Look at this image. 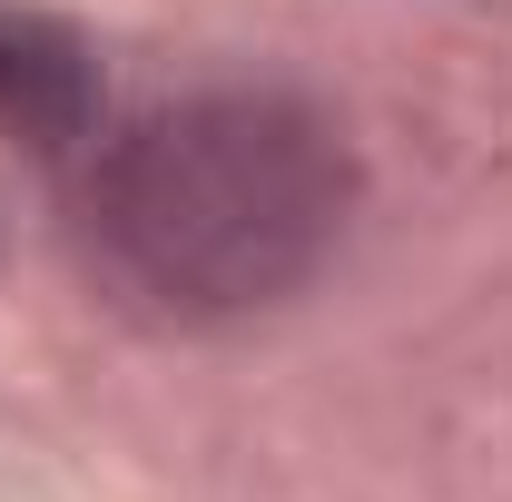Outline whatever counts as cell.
I'll return each mask as SVG.
<instances>
[{"label": "cell", "instance_id": "cell-1", "mask_svg": "<svg viewBox=\"0 0 512 502\" xmlns=\"http://www.w3.org/2000/svg\"><path fill=\"white\" fill-rule=\"evenodd\" d=\"M345 207V138L276 89L148 109L89 158V256L168 315H247L306 286Z\"/></svg>", "mask_w": 512, "mask_h": 502}]
</instances>
